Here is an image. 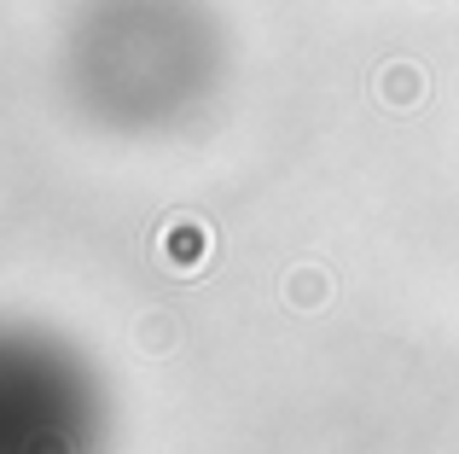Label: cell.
Instances as JSON below:
<instances>
[{"label":"cell","mask_w":459,"mask_h":454,"mask_svg":"<svg viewBox=\"0 0 459 454\" xmlns=\"http://www.w3.org/2000/svg\"><path fill=\"white\" fill-rule=\"evenodd\" d=\"M233 65L210 0H82L58 35L70 111L111 140H163L215 105Z\"/></svg>","instance_id":"cell-1"},{"label":"cell","mask_w":459,"mask_h":454,"mask_svg":"<svg viewBox=\"0 0 459 454\" xmlns=\"http://www.w3.org/2000/svg\"><path fill=\"white\" fill-rule=\"evenodd\" d=\"M117 397L70 332L12 320L0 332V454H111Z\"/></svg>","instance_id":"cell-2"}]
</instances>
